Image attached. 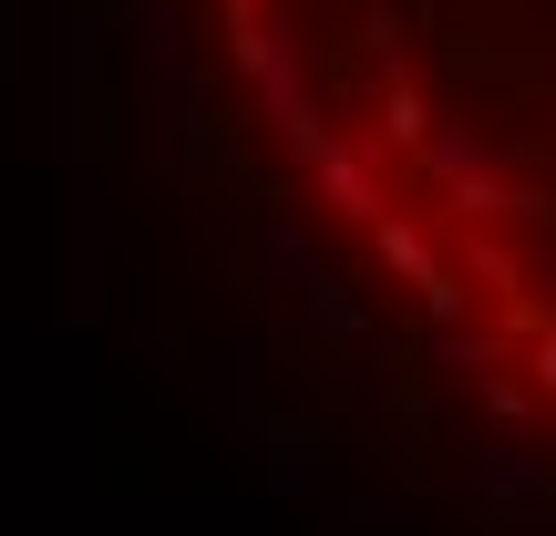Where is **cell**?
<instances>
[{
	"mask_svg": "<svg viewBox=\"0 0 556 536\" xmlns=\"http://www.w3.org/2000/svg\"><path fill=\"white\" fill-rule=\"evenodd\" d=\"M464 496L475 506H546L556 496V454L536 434H484V454L464 464Z\"/></svg>",
	"mask_w": 556,
	"mask_h": 536,
	"instance_id": "obj_1",
	"label": "cell"
},
{
	"mask_svg": "<svg viewBox=\"0 0 556 536\" xmlns=\"http://www.w3.org/2000/svg\"><path fill=\"white\" fill-rule=\"evenodd\" d=\"M495 372H505V340L495 331H475V320H443V331H433V382H443V392H484Z\"/></svg>",
	"mask_w": 556,
	"mask_h": 536,
	"instance_id": "obj_2",
	"label": "cell"
},
{
	"mask_svg": "<svg viewBox=\"0 0 556 536\" xmlns=\"http://www.w3.org/2000/svg\"><path fill=\"white\" fill-rule=\"evenodd\" d=\"M475 402H484V434H536V402H546V392H536L526 372H495Z\"/></svg>",
	"mask_w": 556,
	"mask_h": 536,
	"instance_id": "obj_3",
	"label": "cell"
},
{
	"mask_svg": "<svg viewBox=\"0 0 556 536\" xmlns=\"http://www.w3.org/2000/svg\"><path fill=\"white\" fill-rule=\"evenodd\" d=\"M526 207H536V197H526L516 176H495V165H484V176H464V186H454V217H475V227H484V217H526Z\"/></svg>",
	"mask_w": 556,
	"mask_h": 536,
	"instance_id": "obj_4",
	"label": "cell"
},
{
	"mask_svg": "<svg viewBox=\"0 0 556 536\" xmlns=\"http://www.w3.org/2000/svg\"><path fill=\"white\" fill-rule=\"evenodd\" d=\"M422 165H433L443 186L484 176V135H464V124H433V135H422Z\"/></svg>",
	"mask_w": 556,
	"mask_h": 536,
	"instance_id": "obj_5",
	"label": "cell"
},
{
	"mask_svg": "<svg viewBox=\"0 0 556 536\" xmlns=\"http://www.w3.org/2000/svg\"><path fill=\"white\" fill-rule=\"evenodd\" d=\"M371 248H381V259H392L402 278H413V289H422V278H443L433 238H422V227H402V217H381V227H371Z\"/></svg>",
	"mask_w": 556,
	"mask_h": 536,
	"instance_id": "obj_6",
	"label": "cell"
},
{
	"mask_svg": "<svg viewBox=\"0 0 556 536\" xmlns=\"http://www.w3.org/2000/svg\"><path fill=\"white\" fill-rule=\"evenodd\" d=\"M268 259H278V278H299V289L319 278V259H309V227H299V217H268Z\"/></svg>",
	"mask_w": 556,
	"mask_h": 536,
	"instance_id": "obj_7",
	"label": "cell"
},
{
	"mask_svg": "<svg viewBox=\"0 0 556 536\" xmlns=\"http://www.w3.org/2000/svg\"><path fill=\"white\" fill-rule=\"evenodd\" d=\"M309 320H319V331H351V320H361V310H351V278L319 269V278H309Z\"/></svg>",
	"mask_w": 556,
	"mask_h": 536,
	"instance_id": "obj_8",
	"label": "cell"
},
{
	"mask_svg": "<svg viewBox=\"0 0 556 536\" xmlns=\"http://www.w3.org/2000/svg\"><path fill=\"white\" fill-rule=\"evenodd\" d=\"M464 299H475V278H454V269L422 278V320H433V331H443V320H464Z\"/></svg>",
	"mask_w": 556,
	"mask_h": 536,
	"instance_id": "obj_9",
	"label": "cell"
},
{
	"mask_svg": "<svg viewBox=\"0 0 556 536\" xmlns=\"http://www.w3.org/2000/svg\"><path fill=\"white\" fill-rule=\"evenodd\" d=\"M278 496H309V485H319V454H309V444H278Z\"/></svg>",
	"mask_w": 556,
	"mask_h": 536,
	"instance_id": "obj_10",
	"label": "cell"
},
{
	"mask_svg": "<svg viewBox=\"0 0 556 536\" xmlns=\"http://www.w3.org/2000/svg\"><path fill=\"white\" fill-rule=\"evenodd\" d=\"M464 269H475V278H484V289H495V299L516 289V259H505V248H484V238H475V259H464Z\"/></svg>",
	"mask_w": 556,
	"mask_h": 536,
	"instance_id": "obj_11",
	"label": "cell"
},
{
	"mask_svg": "<svg viewBox=\"0 0 556 536\" xmlns=\"http://www.w3.org/2000/svg\"><path fill=\"white\" fill-rule=\"evenodd\" d=\"M526 382H536V392H556V331L526 340Z\"/></svg>",
	"mask_w": 556,
	"mask_h": 536,
	"instance_id": "obj_12",
	"label": "cell"
}]
</instances>
